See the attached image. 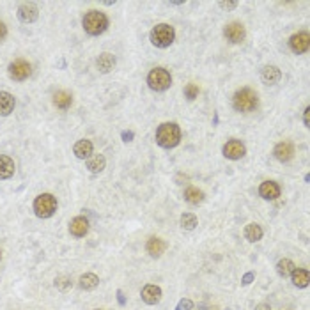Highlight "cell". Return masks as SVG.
I'll return each mask as SVG.
<instances>
[{
	"label": "cell",
	"instance_id": "obj_29",
	"mask_svg": "<svg viewBox=\"0 0 310 310\" xmlns=\"http://www.w3.org/2000/svg\"><path fill=\"white\" fill-rule=\"evenodd\" d=\"M197 225H199V220H197V216H195L194 213L181 214V227H183L184 231H194Z\"/></svg>",
	"mask_w": 310,
	"mask_h": 310
},
{
	"label": "cell",
	"instance_id": "obj_6",
	"mask_svg": "<svg viewBox=\"0 0 310 310\" xmlns=\"http://www.w3.org/2000/svg\"><path fill=\"white\" fill-rule=\"evenodd\" d=\"M147 85L156 92H163L172 85V77L165 68H155L147 75Z\"/></svg>",
	"mask_w": 310,
	"mask_h": 310
},
{
	"label": "cell",
	"instance_id": "obj_11",
	"mask_svg": "<svg viewBox=\"0 0 310 310\" xmlns=\"http://www.w3.org/2000/svg\"><path fill=\"white\" fill-rule=\"evenodd\" d=\"M39 16V9L34 2H23L19 4L18 7V18L23 21V23H34Z\"/></svg>",
	"mask_w": 310,
	"mask_h": 310
},
{
	"label": "cell",
	"instance_id": "obj_24",
	"mask_svg": "<svg viewBox=\"0 0 310 310\" xmlns=\"http://www.w3.org/2000/svg\"><path fill=\"white\" fill-rule=\"evenodd\" d=\"M78 286H80V289H83V291H92V289H96V287L99 286V276L94 275V273H85V275L80 276Z\"/></svg>",
	"mask_w": 310,
	"mask_h": 310
},
{
	"label": "cell",
	"instance_id": "obj_20",
	"mask_svg": "<svg viewBox=\"0 0 310 310\" xmlns=\"http://www.w3.org/2000/svg\"><path fill=\"white\" fill-rule=\"evenodd\" d=\"M262 82L266 83V85H275V83L280 82L282 78V71L276 66H266V68L262 69Z\"/></svg>",
	"mask_w": 310,
	"mask_h": 310
},
{
	"label": "cell",
	"instance_id": "obj_43",
	"mask_svg": "<svg viewBox=\"0 0 310 310\" xmlns=\"http://www.w3.org/2000/svg\"><path fill=\"white\" fill-rule=\"evenodd\" d=\"M96 310H101V309H96Z\"/></svg>",
	"mask_w": 310,
	"mask_h": 310
},
{
	"label": "cell",
	"instance_id": "obj_2",
	"mask_svg": "<svg viewBox=\"0 0 310 310\" xmlns=\"http://www.w3.org/2000/svg\"><path fill=\"white\" fill-rule=\"evenodd\" d=\"M82 25H83V30H85L89 36H99L108 29V18L101 11L91 9L83 16Z\"/></svg>",
	"mask_w": 310,
	"mask_h": 310
},
{
	"label": "cell",
	"instance_id": "obj_19",
	"mask_svg": "<svg viewBox=\"0 0 310 310\" xmlns=\"http://www.w3.org/2000/svg\"><path fill=\"white\" fill-rule=\"evenodd\" d=\"M96 66H97V69H99L101 73H110L112 69L116 68V55L105 52V54H101L99 57H97Z\"/></svg>",
	"mask_w": 310,
	"mask_h": 310
},
{
	"label": "cell",
	"instance_id": "obj_16",
	"mask_svg": "<svg viewBox=\"0 0 310 310\" xmlns=\"http://www.w3.org/2000/svg\"><path fill=\"white\" fill-rule=\"evenodd\" d=\"M15 105H16V99L11 92L0 91V116L2 117L9 116L11 112L15 110Z\"/></svg>",
	"mask_w": 310,
	"mask_h": 310
},
{
	"label": "cell",
	"instance_id": "obj_40",
	"mask_svg": "<svg viewBox=\"0 0 310 310\" xmlns=\"http://www.w3.org/2000/svg\"><path fill=\"white\" fill-rule=\"evenodd\" d=\"M199 309H200V310H208V309H206V307H202V305H200Z\"/></svg>",
	"mask_w": 310,
	"mask_h": 310
},
{
	"label": "cell",
	"instance_id": "obj_22",
	"mask_svg": "<svg viewBox=\"0 0 310 310\" xmlns=\"http://www.w3.org/2000/svg\"><path fill=\"white\" fill-rule=\"evenodd\" d=\"M165 248H167V243H165L163 239H160V237H151L146 245L147 253L153 257H160L161 253L165 252Z\"/></svg>",
	"mask_w": 310,
	"mask_h": 310
},
{
	"label": "cell",
	"instance_id": "obj_36",
	"mask_svg": "<svg viewBox=\"0 0 310 310\" xmlns=\"http://www.w3.org/2000/svg\"><path fill=\"white\" fill-rule=\"evenodd\" d=\"M7 36V27H5V23L4 21H0V41Z\"/></svg>",
	"mask_w": 310,
	"mask_h": 310
},
{
	"label": "cell",
	"instance_id": "obj_10",
	"mask_svg": "<svg viewBox=\"0 0 310 310\" xmlns=\"http://www.w3.org/2000/svg\"><path fill=\"white\" fill-rule=\"evenodd\" d=\"M223 36L227 38V41L237 44V43H241L243 39H245V36H247V30H245L243 23H239V21H232V23L225 25V29H223Z\"/></svg>",
	"mask_w": 310,
	"mask_h": 310
},
{
	"label": "cell",
	"instance_id": "obj_32",
	"mask_svg": "<svg viewBox=\"0 0 310 310\" xmlns=\"http://www.w3.org/2000/svg\"><path fill=\"white\" fill-rule=\"evenodd\" d=\"M253 280H255V273H253V271H248V273H245V275H243L241 284H243V286H250V284H252Z\"/></svg>",
	"mask_w": 310,
	"mask_h": 310
},
{
	"label": "cell",
	"instance_id": "obj_8",
	"mask_svg": "<svg viewBox=\"0 0 310 310\" xmlns=\"http://www.w3.org/2000/svg\"><path fill=\"white\" fill-rule=\"evenodd\" d=\"M247 155V147L241 140H229L225 146H223V156L229 158V160H241L243 156Z\"/></svg>",
	"mask_w": 310,
	"mask_h": 310
},
{
	"label": "cell",
	"instance_id": "obj_5",
	"mask_svg": "<svg viewBox=\"0 0 310 310\" xmlns=\"http://www.w3.org/2000/svg\"><path fill=\"white\" fill-rule=\"evenodd\" d=\"M57 211V199L52 194H41L34 200V213L38 218H50Z\"/></svg>",
	"mask_w": 310,
	"mask_h": 310
},
{
	"label": "cell",
	"instance_id": "obj_18",
	"mask_svg": "<svg viewBox=\"0 0 310 310\" xmlns=\"http://www.w3.org/2000/svg\"><path fill=\"white\" fill-rule=\"evenodd\" d=\"M15 161L5 155H0V179H9L15 175Z\"/></svg>",
	"mask_w": 310,
	"mask_h": 310
},
{
	"label": "cell",
	"instance_id": "obj_37",
	"mask_svg": "<svg viewBox=\"0 0 310 310\" xmlns=\"http://www.w3.org/2000/svg\"><path fill=\"white\" fill-rule=\"evenodd\" d=\"M117 300H119V305H121V307H124V305H126V298H124V294H122V291H121V289H119V291H117Z\"/></svg>",
	"mask_w": 310,
	"mask_h": 310
},
{
	"label": "cell",
	"instance_id": "obj_26",
	"mask_svg": "<svg viewBox=\"0 0 310 310\" xmlns=\"http://www.w3.org/2000/svg\"><path fill=\"white\" fill-rule=\"evenodd\" d=\"M184 200L194 206H199L200 202H204V192L195 186H190V188L184 190Z\"/></svg>",
	"mask_w": 310,
	"mask_h": 310
},
{
	"label": "cell",
	"instance_id": "obj_14",
	"mask_svg": "<svg viewBox=\"0 0 310 310\" xmlns=\"http://www.w3.org/2000/svg\"><path fill=\"white\" fill-rule=\"evenodd\" d=\"M142 300L146 301L147 305H156L161 300V289L155 284H147L142 289Z\"/></svg>",
	"mask_w": 310,
	"mask_h": 310
},
{
	"label": "cell",
	"instance_id": "obj_39",
	"mask_svg": "<svg viewBox=\"0 0 310 310\" xmlns=\"http://www.w3.org/2000/svg\"><path fill=\"white\" fill-rule=\"evenodd\" d=\"M255 310H271V307L268 305V303H261V305H257Z\"/></svg>",
	"mask_w": 310,
	"mask_h": 310
},
{
	"label": "cell",
	"instance_id": "obj_4",
	"mask_svg": "<svg viewBox=\"0 0 310 310\" xmlns=\"http://www.w3.org/2000/svg\"><path fill=\"white\" fill-rule=\"evenodd\" d=\"M151 43L155 44L156 48H169L170 44L174 43L175 39V30L172 25L169 23H158L151 30Z\"/></svg>",
	"mask_w": 310,
	"mask_h": 310
},
{
	"label": "cell",
	"instance_id": "obj_12",
	"mask_svg": "<svg viewBox=\"0 0 310 310\" xmlns=\"http://www.w3.org/2000/svg\"><path fill=\"white\" fill-rule=\"evenodd\" d=\"M273 156H275L278 161H282V163H287V161H291L292 156H294V147H292V144H289V142H280V144H276L275 149H273Z\"/></svg>",
	"mask_w": 310,
	"mask_h": 310
},
{
	"label": "cell",
	"instance_id": "obj_38",
	"mask_svg": "<svg viewBox=\"0 0 310 310\" xmlns=\"http://www.w3.org/2000/svg\"><path fill=\"white\" fill-rule=\"evenodd\" d=\"M309 114H310V108L307 107V108H305V112H303V124H305L307 128L310 126V121H309Z\"/></svg>",
	"mask_w": 310,
	"mask_h": 310
},
{
	"label": "cell",
	"instance_id": "obj_25",
	"mask_svg": "<svg viewBox=\"0 0 310 310\" xmlns=\"http://www.w3.org/2000/svg\"><path fill=\"white\" fill-rule=\"evenodd\" d=\"M105 167H107V160H105V156L103 155L91 156L87 161V169L91 170L92 174H99V172H103Z\"/></svg>",
	"mask_w": 310,
	"mask_h": 310
},
{
	"label": "cell",
	"instance_id": "obj_42",
	"mask_svg": "<svg viewBox=\"0 0 310 310\" xmlns=\"http://www.w3.org/2000/svg\"><path fill=\"white\" fill-rule=\"evenodd\" d=\"M175 310H181V309H175Z\"/></svg>",
	"mask_w": 310,
	"mask_h": 310
},
{
	"label": "cell",
	"instance_id": "obj_30",
	"mask_svg": "<svg viewBox=\"0 0 310 310\" xmlns=\"http://www.w3.org/2000/svg\"><path fill=\"white\" fill-rule=\"evenodd\" d=\"M197 96H199V85H195V83H188V85L184 87V97L190 99V101H194Z\"/></svg>",
	"mask_w": 310,
	"mask_h": 310
},
{
	"label": "cell",
	"instance_id": "obj_17",
	"mask_svg": "<svg viewBox=\"0 0 310 310\" xmlns=\"http://www.w3.org/2000/svg\"><path fill=\"white\" fill-rule=\"evenodd\" d=\"M92 151H94V146H92V142L87 140V138H83V140H78L73 147V153L77 158L80 160H87L92 156Z\"/></svg>",
	"mask_w": 310,
	"mask_h": 310
},
{
	"label": "cell",
	"instance_id": "obj_33",
	"mask_svg": "<svg viewBox=\"0 0 310 310\" xmlns=\"http://www.w3.org/2000/svg\"><path fill=\"white\" fill-rule=\"evenodd\" d=\"M177 309H181V310H192V309H194V301H192V300H181L179 305H177Z\"/></svg>",
	"mask_w": 310,
	"mask_h": 310
},
{
	"label": "cell",
	"instance_id": "obj_41",
	"mask_svg": "<svg viewBox=\"0 0 310 310\" xmlns=\"http://www.w3.org/2000/svg\"><path fill=\"white\" fill-rule=\"evenodd\" d=\"M0 259H2V252H0Z\"/></svg>",
	"mask_w": 310,
	"mask_h": 310
},
{
	"label": "cell",
	"instance_id": "obj_7",
	"mask_svg": "<svg viewBox=\"0 0 310 310\" xmlns=\"http://www.w3.org/2000/svg\"><path fill=\"white\" fill-rule=\"evenodd\" d=\"M7 73H9L11 80L23 82V80H27V78L30 77V73H32V66H30V62L23 60V58H18V60H15V62L9 64Z\"/></svg>",
	"mask_w": 310,
	"mask_h": 310
},
{
	"label": "cell",
	"instance_id": "obj_28",
	"mask_svg": "<svg viewBox=\"0 0 310 310\" xmlns=\"http://www.w3.org/2000/svg\"><path fill=\"white\" fill-rule=\"evenodd\" d=\"M294 262L291 261V259H280V261L276 262V273L280 276H284V278H287V276H291V273L294 271Z\"/></svg>",
	"mask_w": 310,
	"mask_h": 310
},
{
	"label": "cell",
	"instance_id": "obj_13",
	"mask_svg": "<svg viewBox=\"0 0 310 310\" xmlns=\"http://www.w3.org/2000/svg\"><path fill=\"white\" fill-rule=\"evenodd\" d=\"M259 195H261L264 200H275L280 197V186H278L275 181H264V183L259 186Z\"/></svg>",
	"mask_w": 310,
	"mask_h": 310
},
{
	"label": "cell",
	"instance_id": "obj_31",
	"mask_svg": "<svg viewBox=\"0 0 310 310\" xmlns=\"http://www.w3.org/2000/svg\"><path fill=\"white\" fill-rule=\"evenodd\" d=\"M55 287L60 289V291H68L69 287H71V278H68V276H58L57 280H55Z\"/></svg>",
	"mask_w": 310,
	"mask_h": 310
},
{
	"label": "cell",
	"instance_id": "obj_35",
	"mask_svg": "<svg viewBox=\"0 0 310 310\" xmlns=\"http://www.w3.org/2000/svg\"><path fill=\"white\" fill-rule=\"evenodd\" d=\"M218 5L222 9H234L237 7V2H218Z\"/></svg>",
	"mask_w": 310,
	"mask_h": 310
},
{
	"label": "cell",
	"instance_id": "obj_21",
	"mask_svg": "<svg viewBox=\"0 0 310 310\" xmlns=\"http://www.w3.org/2000/svg\"><path fill=\"white\" fill-rule=\"evenodd\" d=\"M291 280L296 287L305 289L310 282V273L307 271V270H301V268H294V271L291 273Z\"/></svg>",
	"mask_w": 310,
	"mask_h": 310
},
{
	"label": "cell",
	"instance_id": "obj_15",
	"mask_svg": "<svg viewBox=\"0 0 310 310\" xmlns=\"http://www.w3.org/2000/svg\"><path fill=\"white\" fill-rule=\"evenodd\" d=\"M69 232L75 237H83L89 232V220L85 216H75L69 223Z\"/></svg>",
	"mask_w": 310,
	"mask_h": 310
},
{
	"label": "cell",
	"instance_id": "obj_1",
	"mask_svg": "<svg viewBox=\"0 0 310 310\" xmlns=\"http://www.w3.org/2000/svg\"><path fill=\"white\" fill-rule=\"evenodd\" d=\"M181 140V128L175 122H163L156 130V142L163 149H172Z\"/></svg>",
	"mask_w": 310,
	"mask_h": 310
},
{
	"label": "cell",
	"instance_id": "obj_44",
	"mask_svg": "<svg viewBox=\"0 0 310 310\" xmlns=\"http://www.w3.org/2000/svg\"><path fill=\"white\" fill-rule=\"evenodd\" d=\"M227 310H229V309H227Z\"/></svg>",
	"mask_w": 310,
	"mask_h": 310
},
{
	"label": "cell",
	"instance_id": "obj_23",
	"mask_svg": "<svg viewBox=\"0 0 310 310\" xmlns=\"http://www.w3.org/2000/svg\"><path fill=\"white\" fill-rule=\"evenodd\" d=\"M73 103V96L68 91H57L54 94V105L60 110H68Z\"/></svg>",
	"mask_w": 310,
	"mask_h": 310
},
{
	"label": "cell",
	"instance_id": "obj_34",
	"mask_svg": "<svg viewBox=\"0 0 310 310\" xmlns=\"http://www.w3.org/2000/svg\"><path fill=\"white\" fill-rule=\"evenodd\" d=\"M121 136H122V142H131L133 138H135V135H133V131H122Z\"/></svg>",
	"mask_w": 310,
	"mask_h": 310
},
{
	"label": "cell",
	"instance_id": "obj_9",
	"mask_svg": "<svg viewBox=\"0 0 310 310\" xmlns=\"http://www.w3.org/2000/svg\"><path fill=\"white\" fill-rule=\"evenodd\" d=\"M289 48L298 55L309 52V48H310L309 32H298V34H292L291 39H289Z\"/></svg>",
	"mask_w": 310,
	"mask_h": 310
},
{
	"label": "cell",
	"instance_id": "obj_27",
	"mask_svg": "<svg viewBox=\"0 0 310 310\" xmlns=\"http://www.w3.org/2000/svg\"><path fill=\"white\" fill-rule=\"evenodd\" d=\"M245 239L250 243H255V241H261L262 237V229L259 223H248L247 227H245Z\"/></svg>",
	"mask_w": 310,
	"mask_h": 310
},
{
	"label": "cell",
	"instance_id": "obj_3",
	"mask_svg": "<svg viewBox=\"0 0 310 310\" xmlns=\"http://www.w3.org/2000/svg\"><path fill=\"white\" fill-rule=\"evenodd\" d=\"M232 105L237 112H253L259 107V96L250 87H243L234 94Z\"/></svg>",
	"mask_w": 310,
	"mask_h": 310
}]
</instances>
